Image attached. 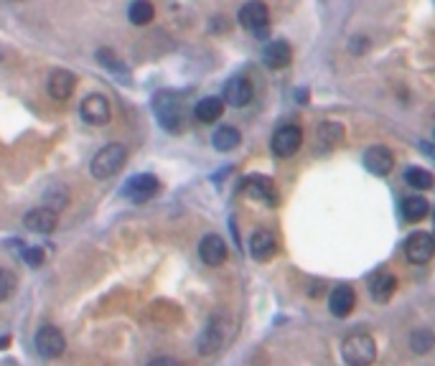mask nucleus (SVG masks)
<instances>
[{
  "label": "nucleus",
  "instance_id": "f257e3e1",
  "mask_svg": "<svg viewBox=\"0 0 435 366\" xmlns=\"http://www.w3.org/2000/svg\"><path fill=\"white\" fill-rule=\"evenodd\" d=\"M341 356L346 364L364 366L376 358V343L369 333H352L341 346Z\"/></svg>",
  "mask_w": 435,
  "mask_h": 366
},
{
  "label": "nucleus",
  "instance_id": "f03ea898",
  "mask_svg": "<svg viewBox=\"0 0 435 366\" xmlns=\"http://www.w3.org/2000/svg\"><path fill=\"white\" fill-rule=\"evenodd\" d=\"M127 150L118 142H109L94 155L92 160V175L94 178H112L115 173H120V168L125 166Z\"/></svg>",
  "mask_w": 435,
  "mask_h": 366
},
{
  "label": "nucleus",
  "instance_id": "7ed1b4c3",
  "mask_svg": "<svg viewBox=\"0 0 435 366\" xmlns=\"http://www.w3.org/2000/svg\"><path fill=\"white\" fill-rule=\"evenodd\" d=\"M433 252H435V239L433 234L427 232H415L410 239L405 241V257L412 265H427L433 259Z\"/></svg>",
  "mask_w": 435,
  "mask_h": 366
},
{
  "label": "nucleus",
  "instance_id": "20e7f679",
  "mask_svg": "<svg viewBox=\"0 0 435 366\" xmlns=\"http://www.w3.org/2000/svg\"><path fill=\"white\" fill-rule=\"evenodd\" d=\"M301 145H303V133L301 127L295 125L280 127L273 135V142H270V148H273V153H275L277 158H290V155H295L301 150Z\"/></svg>",
  "mask_w": 435,
  "mask_h": 366
},
{
  "label": "nucleus",
  "instance_id": "39448f33",
  "mask_svg": "<svg viewBox=\"0 0 435 366\" xmlns=\"http://www.w3.org/2000/svg\"><path fill=\"white\" fill-rule=\"evenodd\" d=\"M237 21L252 31V34H262L265 28H268V21H270V10L265 3H259V0H250V3H244L242 8H240V16Z\"/></svg>",
  "mask_w": 435,
  "mask_h": 366
},
{
  "label": "nucleus",
  "instance_id": "423d86ee",
  "mask_svg": "<svg viewBox=\"0 0 435 366\" xmlns=\"http://www.w3.org/2000/svg\"><path fill=\"white\" fill-rule=\"evenodd\" d=\"M64 333L56 328V325H43L41 331L36 333V351L41 354L43 358H56L64 354Z\"/></svg>",
  "mask_w": 435,
  "mask_h": 366
},
{
  "label": "nucleus",
  "instance_id": "0eeeda50",
  "mask_svg": "<svg viewBox=\"0 0 435 366\" xmlns=\"http://www.w3.org/2000/svg\"><path fill=\"white\" fill-rule=\"evenodd\" d=\"M79 115H82L84 122H89V125H107L109 122V102L107 97H102V94H89V97H84L82 100V107H79Z\"/></svg>",
  "mask_w": 435,
  "mask_h": 366
},
{
  "label": "nucleus",
  "instance_id": "6e6552de",
  "mask_svg": "<svg viewBox=\"0 0 435 366\" xmlns=\"http://www.w3.org/2000/svg\"><path fill=\"white\" fill-rule=\"evenodd\" d=\"M158 189H160V181L156 178V175L138 173V175H133V178L127 181L125 196H130L133 201H148V199H153V196L158 193Z\"/></svg>",
  "mask_w": 435,
  "mask_h": 366
},
{
  "label": "nucleus",
  "instance_id": "1a4fd4ad",
  "mask_svg": "<svg viewBox=\"0 0 435 366\" xmlns=\"http://www.w3.org/2000/svg\"><path fill=\"white\" fill-rule=\"evenodd\" d=\"M199 257H201V262H204V265H209V267L224 265V259H226L224 239H222L219 234H206V237L201 239V244H199Z\"/></svg>",
  "mask_w": 435,
  "mask_h": 366
},
{
  "label": "nucleus",
  "instance_id": "9d476101",
  "mask_svg": "<svg viewBox=\"0 0 435 366\" xmlns=\"http://www.w3.org/2000/svg\"><path fill=\"white\" fill-rule=\"evenodd\" d=\"M23 224L28 232H36V234H51L59 224V217H56V211H51L49 206H41V208H34V211H28L23 217Z\"/></svg>",
  "mask_w": 435,
  "mask_h": 366
},
{
  "label": "nucleus",
  "instance_id": "9b49d317",
  "mask_svg": "<svg viewBox=\"0 0 435 366\" xmlns=\"http://www.w3.org/2000/svg\"><path fill=\"white\" fill-rule=\"evenodd\" d=\"M364 166H367L369 173L374 175H387L394 166V155L392 150L385 148V145H374L364 153Z\"/></svg>",
  "mask_w": 435,
  "mask_h": 366
},
{
  "label": "nucleus",
  "instance_id": "f8f14e48",
  "mask_svg": "<svg viewBox=\"0 0 435 366\" xmlns=\"http://www.w3.org/2000/svg\"><path fill=\"white\" fill-rule=\"evenodd\" d=\"M49 94L54 100H69L76 89V76L67 69H54L49 74Z\"/></svg>",
  "mask_w": 435,
  "mask_h": 366
},
{
  "label": "nucleus",
  "instance_id": "ddd939ff",
  "mask_svg": "<svg viewBox=\"0 0 435 366\" xmlns=\"http://www.w3.org/2000/svg\"><path fill=\"white\" fill-rule=\"evenodd\" d=\"M354 305H357V292H354V288H349V285L334 288L331 298H328V310H331L336 318H346L354 310Z\"/></svg>",
  "mask_w": 435,
  "mask_h": 366
},
{
  "label": "nucleus",
  "instance_id": "4468645a",
  "mask_svg": "<svg viewBox=\"0 0 435 366\" xmlns=\"http://www.w3.org/2000/svg\"><path fill=\"white\" fill-rule=\"evenodd\" d=\"M262 58H265V64L270 69H285L290 61H293V49H290V43L288 41H270L262 51Z\"/></svg>",
  "mask_w": 435,
  "mask_h": 366
},
{
  "label": "nucleus",
  "instance_id": "2eb2a0df",
  "mask_svg": "<svg viewBox=\"0 0 435 366\" xmlns=\"http://www.w3.org/2000/svg\"><path fill=\"white\" fill-rule=\"evenodd\" d=\"M252 100V84L242 76L229 79L224 87V102H229L232 107H244Z\"/></svg>",
  "mask_w": 435,
  "mask_h": 366
},
{
  "label": "nucleus",
  "instance_id": "dca6fc26",
  "mask_svg": "<svg viewBox=\"0 0 435 366\" xmlns=\"http://www.w3.org/2000/svg\"><path fill=\"white\" fill-rule=\"evenodd\" d=\"M156 115L163 122V127H176L181 122V107L171 94H158L156 97Z\"/></svg>",
  "mask_w": 435,
  "mask_h": 366
},
{
  "label": "nucleus",
  "instance_id": "f3484780",
  "mask_svg": "<svg viewBox=\"0 0 435 366\" xmlns=\"http://www.w3.org/2000/svg\"><path fill=\"white\" fill-rule=\"evenodd\" d=\"M277 252V241L270 232H255L250 239V255L259 262L270 259Z\"/></svg>",
  "mask_w": 435,
  "mask_h": 366
},
{
  "label": "nucleus",
  "instance_id": "a211bd4d",
  "mask_svg": "<svg viewBox=\"0 0 435 366\" xmlns=\"http://www.w3.org/2000/svg\"><path fill=\"white\" fill-rule=\"evenodd\" d=\"M244 191L250 193L252 199L265 201L268 206H277L275 189H273V183L265 181V178H247V181H244Z\"/></svg>",
  "mask_w": 435,
  "mask_h": 366
},
{
  "label": "nucleus",
  "instance_id": "6ab92c4d",
  "mask_svg": "<svg viewBox=\"0 0 435 366\" xmlns=\"http://www.w3.org/2000/svg\"><path fill=\"white\" fill-rule=\"evenodd\" d=\"M193 115L199 117L201 122H217L219 117L224 115V100H219V97H204V100L196 102V109H193Z\"/></svg>",
  "mask_w": 435,
  "mask_h": 366
},
{
  "label": "nucleus",
  "instance_id": "aec40b11",
  "mask_svg": "<svg viewBox=\"0 0 435 366\" xmlns=\"http://www.w3.org/2000/svg\"><path fill=\"white\" fill-rule=\"evenodd\" d=\"M394 288H397V280H394V274H390V272H379L372 280V298L374 300H379V303H387V300L392 298V292H394Z\"/></svg>",
  "mask_w": 435,
  "mask_h": 366
},
{
  "label": "nucleus",
  "instance_id": "412c9836",
  "mask_svg": "<svg viewBox=\"0 0 435 366\" xmlns=\"http://www.w3.org/2000/svg\"><path fill=\"white\" fill-rule=\"evenodd\" d=\"M214 148L219 150V153H229V150H235L240 142H242V135H240V130L232 125H224L219 127L217 133H214Z\"/></svg>",
  "mask_w": 435,
  "mask_h": 366
},
{
  "label": "nucleus",
  "instance_id": "4be33fe9",
  "mask_svg": "<svg viewBox=\"0 0 435 366\" xmlns=\"http://www.w3.org/2000/svg\"><path fill=\"white\" fill-rule=\"evenodd\" d=\"M127 18L135 25H148L156 18V8H153L151 0H135L133 6H130V10H127Z\"/></svg>",
  "mask_w": 435,
  "mask_h": 366
},
{
  "label": "nucleus",
  "instance_id": "5701e85b",
  "mask_svg": "<svg viewBox=\"0 0 435 366\" xmlns=\"http://www.w3.org/2000/svg\"><path fill=\"white\" fill-rule=\"evenodd\" d=\"M427 201L423 196H410V199L402 201V217L407 222H420V219L427 217Z\"/></svg>",
  "mask_w": 435,
  "mask_h": 366
},
{
  "label": "nucleus",
  "instance_id": "b1692460",
  "mask_svg": "<svg viewBox=\"0 0 435 366\" xmlns=\"http://www.w3.org/2000/svg\"><path fill=\"white\" fill-rule=\"evenodd\" d=\"M405 183L412 186V189L427 191V189L433 186V173L425 171V168H407V171H405Z\"/></svg>",
  "mask_w": 435,
  "mask_h": 366
},
{
  "label": "nucleus",
  "instance_id": "393cba45",
  "mask_svg": "<svg viewBox=\"0 0 435 366\" xmlns=\"http://www.w3.org/2000/svg\"><path fill=\"white\" fill-rule=\"evenodd\" d=\"M435 346V338L433 333L427 331V328H420V331H415L410 336V349L418 351V354H427V351Z\"/></svg>",
  "mask_w": 435,
  "mask_h": 366
},
{
  "label": "nucleus",
  "instance_id": "a878e982",
  "mask_svg": "<svg viewBox=\"0 0 435 366\" xmlns=\"http://www.w3.org/2000/svg\"><path fill=\"white\" fill-rule=\"evenodd\" d=\"M43 201H46V206H49L51 211H56V214H59L61 208L67 206L69 196H67V191H64L61 186H54V189H49V191L43 193Z\"/></svg>",
  "mask_w": 435,
  "mask_h": 366
},
{
  "label": "nucleus",
  "instance_id": "bb28decb",
  "mask_svg": "<svg viewBox=\"0 0 435 366\" xmlns=\"http://www.w3.org/2000/svg\"><path fill=\"white\" fill-rule=\"evenodd\" d=\"M18 288V277L13 270H6L0 267V300H8Z\"/></svg>",
  "mask_w": 435,
  "mask_h": 366
},
{
  "label": "nucleus",
  "instance_id": "cd10ccee",
  "mask_svg": "<svg viewBox=\"0 0 435 366\" xmlns=\"http://www.w3.org/2000/svg\"><path fill=\"white\" fill-rule=\"evenodd\" d=\"M21 257H23L31 267H41L43 259H46V252H43L41 247H25V250L21 252Z\"/></svg>",
  "mask_w": 435,
  "mask_h": 366
},
{
  "label": "nucleus",
  "instance_id": "c85d7f7f",
  "mask_svg": "<svg viewBox=\"0 0 435 366\" xmlns=\"http://www.w3.org/2000/svg\"><path fill=\"white\" fill-rule=\"evenodd\" d=\"M349 49L357 51V54H359V51H364V49H367V39H352V46H349Z\"/></svg>",
  "mask_w": 435,
  "mask_h": 366
},
{
  "label": "nucleus",
  "instance_id": "c756f323",
  "mask_svg": "<svg viewBox=\"0 0 435 366\" xmlns=\"http://www.w3.org/2000/svg\"><path fill=\"white\" fill-rule=\"evenodd\" d=\"M8 341H10V338H0V349H3V346H6Z\"/></svg>",
  "mask_w": 435,
  "mask_h": 366
}]
</instances>
